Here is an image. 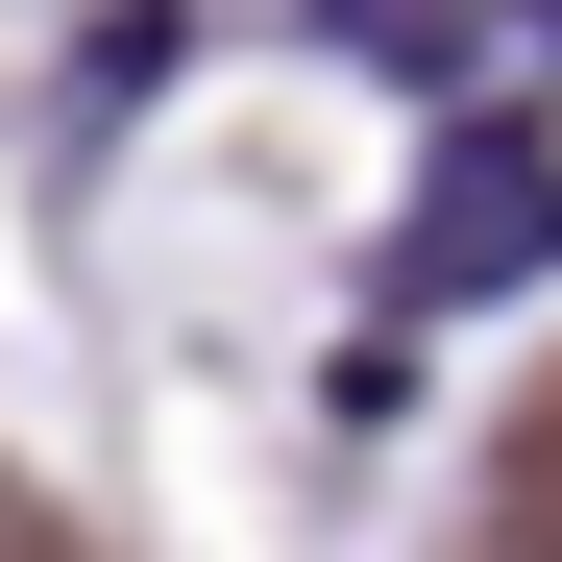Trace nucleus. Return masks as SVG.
<instances>
[{
	"instance_id": "nucleus-1",
	"label": "nucleus",
	"mask_w": 562,
	"mask_h": 562,
	"mask_svg": "<svg viewBox=\"0 0 562 562\" xmlns=\"http://www.w3.org/2000/svg\"><path fill=\"white\" fill-rule=\"evenodd\" d=\"M538 245H562V171L538 147H464L416 196V245H392V294H490V269H538Z\"/></svg>"
}]
</instances>
